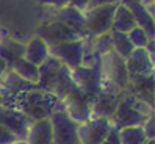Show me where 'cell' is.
Wrapping results in <instances>:
<instances>
[{
    "mask_svg": "<svg viewBox=\"0 0 155 144\" xmlns=\"http://www.w3.org/2000/svg\"><path fill=\"white\" fill-rule=\"evenodd\" d=\"M45 22H61V24L71 27L72 30H75L77 33H80L81 36H85L83 13L78 11L74 6H71L69 3L61 8H45L42 24Z\"/></svg>",
    "mask_w": 155,
    "mask_h": 144,
    "instance_id": "cell-9",
    "label": "cell"
},
{
    "mask_svg": "<svg viewBox=\"0 0 155 144\" xmlns=\"http://www.w3.org/2000/svg\"><path fill=\"white\" fill-rule=\"evenodd\" d=\"M8 69H11L16 75H19L22 80H25V82L33 83V85L38 83V78H39L38 66L31 64V63H28V61L24 60V58H17V60H14L11 64L8 66Z\"/></svg>",
    "mask_w": 155,
    "mask_h": 144,
    "instance_id": "cell-24",
    "label": "cell"
},
{
    "mask_svg": "<svg viewBox=\"0 0 155 144\" xmlns=\"http://www.w3.org/2000/svg\"><path fill=\"white\" fill-rule=\"evenodd\" d=\"M110 34H111L113 52L116 53V55H119L122 60H125L132 53V50H133V46L130 44L127 34L125 33H119V31H114V30H110Z\"/></svg>",
    "mask_w": 155,
    "mask_h": 144,
    "instance_id": "cell-25",
    "label": "cell"
},
{
    "mask_svg": "<svg viewBox=\"0 0 155 144\" xmlns=\"http://www.w3.org/2000/svg\"><path fill=\"white\" fill-rule=\"evenodd\" d=\"M111 130L108 119H89L83 124H78L77 136L80 144H102Z\"/></svg>",
    "mask_w": 155,
    "mask_h": 144,
    "instance_id": "cell-10",
    "label": "cell"
},
{
    "mask_svg": "<svg viewBox=\"0 0 155 144\" xmlns=\"http://www.w3.org/2000/svg\"><path fill=\"white\" fill-rule=\"evenodd\" d=\"M144 144H155V141H153V139H147Z\"/></svg>",
    "mask_w": 155,
    "mask_h": 144,
    "instance_id": "cell-39",
    "label": "cell"
},
{
    "mask_svg": "<svg viewBox=\"0 0 155 144\" xmlns=\"http://www.w3.org/2000/svg\"><path fill=\"white\" fill-rule=\"evenodd\" d=\"M102 144H121V142H119V135H117V130L111 127L110 133H108V136L104 139Z\"/></svg>",
    "mask_w": 155,
    "mask_h": 144,
    "instance_id": "cell-33",
    "label": "cell"
},
{
    "mask_svg": "<svg viewBox=\"0 0 155 144\" xmlns=\"http://www.w3.org/2000/svg\"><path fill=\"white\" fill-rule=\"evenodd\" d=\"M141 3V0H119L117 3H121V5H124V6H129V5H132V3Z\"/></svg>",
    "mask_w": 155,
    "mask_h": 144,
    "instance_id": "cell-37",
    "label": "cell"
},
{
    "mask_svg": "<svg viewBox=\"0 0 155 144\" xmlns=\"http://www.w3.org/2000/svg\"><path fill=\"white\" fill-rule=\"evenodd\" d=\"M25 44L14 39L8 34L5 28H0V60H3L8 66L17 58H24Z\"/></svg>",
    "mask_w": 155,
    "mask_h": 144,
    "instance_id": "cell-17",
    "label": "cell"
},
{
    "mask_svg": "<svg viewBox=\"0 0 155 144\" xmlns=\"http://www.w3.org/2000/svg\"><path fill=\"white\" fill-rule=\"evenodd\" d=\"M144 50H146V53L149 55V58L155 63V39H150L147 44H146Z\"/></svg>",
    "mask_w": 155,
    "mask_h": 144,
    "instance_id": "cell-35",
    "label": "cell"
},
{
    "mask_svg": "<svg viewBox=\"0 0 155 144\" xmlns=\"http://www.w3.org/2000/svg\"><path fill=\"white\" fill-rule=\"evenodd\" d=\"M33 89H36V85L22 80L19 75H16L11 69H6L3 77L0 78V93H2L3 97H10V99H14L16 100L17 96H21L24 93H28V91H33Z\"/></svg>",
    "mask_w": 155,
    "mask_h": 144,
    "instance_id": "cell-14",
    "label": "cell"
},
{
    "mask_svg": "<svg viewBox=\"0 0 155 144\" xmlns=\"http://www.w3.org/2000/svg\"><path fill=\"white\" fill-rule=\"evenodd\" d=\"M27 144H52V127L49 119L31 122L25 136Z\"/></svg>",
    "mask_w": 155,
    "mask_h": 144,
    "instance_id": "cell-19",
    "label": "cell"
},
{
    "mask_svg": "<svg viewBox=\"0 0 155 144\" xmlns=\"http://www.w3.org/2000/svg\"><path fill=\"white\" fill-rule=\"evenodd\" d=\"M64 113L74 121L75 124H83L91 119V103L93 99L83 94L78 88L72 91L61 100Z\"/></svg>",
    "mask_w": 155,
    "mask_h": 144,
    "instance_id": "cell-7",
    "label": "cell"
},
{
    "mask_svg": "<svg viewBox=\"0 0 155 144\" xmlns=\"http://www.w3.org/2000/svg\"><path fill=\"white\" fill-rule=\"evenodd\" d=\"M117 2H119V0H89L86 10H93V8L107 6V5H116Z\"/></svg>",
    "mask_w": 155,
    "mask_h": 144,
    "instance_id": "cell-31",
    "label": "cell"
},
{
    "mask_svg": "<svg viewBox=\"0 0 155 144\" xmlns=\"http://www.w3.org/2000/svg\"><path fill=\"white\" fill-rule=\"evenodd\" d=\"M149 2H153V0H141V3L146 5V3H149Z\"/></svg>",
    "mask_w": 155,
    "mask_h": 144,
    "instance_id": "cell-40",
    "label": "cell"
},
{
    "mask_svg": "<svg viewBox=\"0 0 155 144\" xmlns=\"http://www.w3.org/2000/svg\"><path fill=\"white\" fill-rule=\"evenodd\" d=\"M152 114H153L152 106L138 100L133 94L125 91L114 114L110 118V124L116 130L127 127H141Z\"/></svg>",
    "mask_w": 155,
    "mask_h": 144,
    "instance_id": "cell-2",
    "label": "cell"
},
{
    "mask_svg": "<svg viewBox=\"0 0 155 144\" xmlns=\"http://www.w3.org/2000/svg\"><path fill=\"white\" fill-rule=\"evenodd\" d=\"M49 55L57 58L63 66H66L68 69L74 70L78 66H81V58H83V41H71L60 44L57 47L49 49Z\"/></svg>",
    "mask_w": 155,
    "mask_h": 144,
    "instance_id": "cell-11",
    "label": "cell"
},
{
    "mask_svg": "<svg viewBox=\"0 0 155 144\" xmlns=\"http://www.w3.org/2000/svg\"><path fill=\"white\" fill-rule=\"evenodd\" d=\"M130 10L136 27H140L141 30H144V33L147 34L149 39H155V24H153V17L146 11V8L143 3H132L127 6Z\"/></svg>",
    "mask_w": 155,
    "mask_h": 144,
    "instance_id": "cell-21",
    "label": "cell"
},
{
    "mask_svg": "<svg viewBox=\"0 0 155 144\" xmlns=\"http://www.w3.org/2000/svg\"><path fill=\"white\" fill-rule=\"evenodd\" d=\"M38 3H41L45 8H61L68 5V0H38Z\"/></svg>",
    "mask_w": 155,
    "mask_h": 144,
    "instance_id": "cell-32",
    "label": "cell"
},
{
    "mask_svg": "<svg viewBox=\"0 0 155 144\" xmlns=\"http://www.w3.org/2000/svg\"><path fill=\"white\" fill-rule=\"evenodd\" d=\"M127 38H129L133 49H144L146 44L150 41L147 38V34L144 33V30H141L140 27H135L133 30H130L129 33H127Z\"/></svg>",
    "mask_w": 155,
    "mask_h": 144,
    "instance_id": "cell-28",
    "label": "cell"
},
{
    "mask_svg": "<svg viewBox=\"0 0 155 144\" xmlns=\"http://www.w3.org/2000/svg\"><path fill=\"white\" fill-rule=\"evenodd\" d=\"M36 36H38L39 39H42L49 49L57 47V46H60V44L77 41L80 38H83L80 33H77L75 30H72L71 27L61 24V22L41 24L38 27V30H36Z\"/></svg>",
    "mask_w": 155,
    "mask_h": 144,
    "instance_id": "cell-5",
    "label": "cell"
},
{
    "mask_svg": "<svg viewBox=\"0 0 155 144\" xmlns=\"http://www.w3.org/2000/svg\"><path fill=\"white\" fill-rule=\"evenodd\" d=\"M77 86L74 85V82L71 78V69H68L66 66H61V69L57 72V75L50 82V85L47 88V93L55 96L58 100H63Z\"/></svg>",
    "mask_w": 155,
    "mask_h": 144,
    "instance_id": "cell-18",
    "label": "cell"
},
{
    "mask_svg": "<svg viewBox=\"0 0 155 144\" xmlns=\"http://www.w3.org/2000/svg\"><path fill=\"white\" fill-rule=\"evenodd\" d=\"M14 141H17V138L14 136L10 130H6L5 127L0 125V144H11Z\"/></svg>",
    "mask_w": 155,
    "mask_h": 144,
    "instance_id": "cell-30",
    "label": "cell"
},
{
    "mask_svg": "<svg viewBox=\"0 0 155 144\" xmlns=\"http://www.w3.org/2000/svg\"><path fill=\"white\" fill-rule=\"evenodd\" d=\"M11 144H27L25 141H14V142H11Z\"/></svg>",
    "mask_w": 155,
    "mask_h": 144,
    "instance_id": "cell-38",
    "label": "cell"
},
{
    "mask_svg": "<svg viewBox=\"0 0 155 144\" xmlns=\"http://www.w3.org/2000/svg\"><path fill=\"white\" fill-rule=\"evenodd\" d=\"M125 91L153 108V74L147 77L129 75V86Z\"/></svg>",
    "mask_w": 155,
    "mask_h": 144,
    "instance_id": "cell-15",
    "label": "cell"
},
{
    "mask_svg": "<svg viewBox=\"0 0 155 144\" xmlns=\"http://www.w3.org/2000/svg\"><path fill=\"white\" fill-rule=\"evenodd\" d=\"M71 78L74 85L80 89L83 94L88 97L94 99L99 94L100 88V80H102V74H100V61L96 63L91 67H83L78 66L77 69L71 70Z\"/></svg>",
    "mask_w": 155,
    "mask_h": 144,
    "instance_id": "cell-8",
    "label": "cell"
},
{
    "mask_svg": "<svg viewBox=\"0 0 155 144\" xmlns=\"http://www.w3.org/2000/svg\"><path fill=\"white\" fill-rule=\"evenodd\" d=\"M124 61H125V69L129 72V75L147 77L153 74L155 63L149 58L144 49H133L132 53Z\"/></svg>",
    "mask_w": 155,
    "mask_h": 144,
    "instance_id": "cell-16",
    "label": "cell"
},
{
    "mask_svg": "<svg viewBox=\"0 0 155 144\" xmlns=\"http://www.w3.org/2000/svg\"><path fill=\"white\" fill-rule=\"evenodd\" d=\"M6 69H8V64H6L3 60H0V78L3 77V74L6 72Z\"/></svg>",
    "mask_w": 155,
    "mask_h": 144,
    "instance_id": "cell-36",
    "label": "cell"
},
{
    "mask_svg": "<svg viewBox=\"0 0 155 144\" xmlns=\"http://www.w3.org/2000/svg\"><path fill=\"white\" fill-rule=\"evenodd\" d=\"M135 27H136V24H135V19H133L130 10L127 6L121 5V3H117L116 10H114V14H113L111 30L127 34L130 30H133Z\"/></svg>",
    "mask_w": 155,
    "mask_h": 144,
    "instance_id": "cell-23",
    "label": "cell"
},
{
    "mask_svg": "<svg viewBox=\"0 0 155 144\" xmlns=\"http://www.w3.org/2000/svg\"><path fill=\"white\" fill-rule=\"evenodd\" d=\"M116 5H107V6H99V8H93V10L81 11L85 19V34L99 36L110 31Z\"/></svg>",
    "mask_w": 155,
    "mask_h": 144,
    "instance_id": "cell-4",
    "label": "cell"
},
{
    "mask_svg": "<svg viewBox=\"0 0 155 144\" xmlns=\"http://www.w3.org/2000/svg\"><path fill=\"white\" fill-rule=\"evenodd\" d=\"M49 58V47L45 46V42L39 39L38 36H35L33 39H30L25 44V50H24V60L35 66H41L42 63Z\"/></svg>",
    "mask_w": 155,
    "mask_h": 144,
    "instance_id": "cell-20",
    "label": "cell"
},
{
    "mask_svg": "<svg viewBox=\"0 0 155 144\" xmlns=\"http://www.w3.org/2000/svg\"><path fill=\"white\" fill-rule=\"evenodd\" d=\"M125 93V91H124ZM124 93L121 94H104L99 93L91 103V119H108L114 114L121 99L124 97Z\"/></svg>",
    "mask_w": 155,
    "mask_h": 144,
    "instance_id": "cell-13",
    "label": "cell"
},
{
    "mask_svg": "<svg viewBox=\"0 0 155 144\" xmlns=\"http://www.w3.org/2000/svg\"><path fill=\"white\" fill-rule=\"evenodd\" d=\"M110 50H113L111 47V34L110 31L104 33V34H99L94 38V53L96 57H104L105 53H108Z\"/></svg>",
    "mask_w": 155,
    "mask_h": 144,
    "instance_id": "cell-27",
    "label": "cell"
},
{
    "mask_svg": "<svg viewBox=\"0 0 155 144\" xmlns=\"http://www.w3.org/2000/svg\"><path fill=\"white\" fill-rule=\"evenodd\" d=\"M30 124L31 121L28 118H25L21 111L0 105V125L5 127L6 130H10L17 138V141H25Z\"/></svg>",
    "mask_w": 155,
    "mask_h": 144,
    "instance_id": "cell-12",
    "label": "cell"
},
{
    "mask_svg": "<svg viewBox=\"0 0 155 144\" xmlns=\"http://www.w3.org/2000/svg\"><path fill=\"white\" fill-rule=\"evenodd\" d=\"M61 66H63V64H61L57 58H53V57L49 55V58L38 67V70H39V78H38V83H36V88H38L39 91L47 93V88H49L50 82L53 80V77L57 75V72L61 69Z\"/></svg>",
    "mask_w": 155,
    "mask_h": 144,
    "instance_id": "cell-22",
    "label": "cell"
},
{
    "mask_svg": "<svg viewBox=\"0 0 155 144\" xmlns=\"http://www.w3.org/2000/svg\"><path fill=\"white\" fill-rule=\"evenodd\" d=\"M119 135V142L121 144H144L146 141V135L141 127H127L117 130Z\"/></svg>",
    "mask_w": 155,
    "mask_h": 144,
    "instance_id": "cell-26",
    "label": "cell"
},
{
    "mask_svg": "<svg viewBox=\"0 0 155 144\" xmlns=\"http://www.w3.org/2000/svg\"><path fill=\"white\" fill-rule=\"evenodd\" d=\"M14 110L21 111L25 118H28L31 122L49 119L53 113L64 111L61 100L49 93L39 91L38 88L33 91L24 93L16 97Z\"/></svg>",
    "mask_w": 155,
    "mask_h": 144,
    "instance_id": "cell-1",
    "label": "cell"
},
{
    "mask_svg": "<svg viewBox=\"0 0 155 144\" xmlns=\"http://www.w3.org/2000/svg\"><path fill=\"white\" fill-rule=\"evenodd\" d=\"M49 121L52 127V144H80L77 136L78 124H75L64 111L53 113Z\"/></svg>",
    "mask_w": 155,
    "mask_h": 144,
    "instance_id": "cell-6",
    "label": "cell"
},
{
    "mask_svg": "<svg viewBox=\"0 0 155 144\" xmlns=\"http://www.w3.org/2000/svg\"><path fill=\"white\" fill-rule=\"evenodd\" d=\"M68 3H69L71 6L77 8L78 11H83V10H86L89 0H68Z\"/></svg>",
    "mask_w": 155,
    "mask_h": 144,
    "instance_id": "cell-34",
    "label": "cell"
},
{
    "mask_svg": "<svg viewBox=\"0 0 155 144\" xmlns=\"http://www.w3.org/2000/svg\"><path fill=\"white\" fill-rule=\"evenodd\" d=\"M100 74L102 78L111 82L121 91H125L129 86V72L125 69V61L113 50L100 57Z\"/></svg>",
    "mask_w": 155,
    "mask_h": 144,
    "instance_id": "cell-3",
    "label": "cell"
},
{
    "mask_svg": "<svg viewBox=\"0 0 155 144\" xmlns=\"http://www.w3.org/2000/svg\"><path fill=\"white\" fill-rule=\"evenodd\" d=\"M141 129L146 135V139H153V136H155V118H153V114L141 125Z\"/></svg>",
    "mask_w": 155,
    "mask_h": 144,
    "instance_id": "cell-29",
    "label": "cell"
}]
</instances>
